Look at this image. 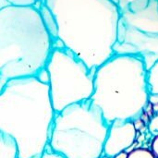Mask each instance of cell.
<instances>
[{
  "label": "cell",
  "instance_id": "3957f363",
  "mask_svg": "<svg viewBox=\"0 0 158 158\" xmlns=\"http://www.w3.org/2000/svg\"><path fill=\"white\" fill-rule=\"evenodd\" d=\"M54 40L36 6L0 9V92L14 79L44 71Z\"/></svg>",
  "mask_w": 158,
  "mask_h": 158
},
{
  "label": "cell",
  "instance_id": "9a60e30c",
  "mask_svg": "<svg viewBox=\"0 0 158 158\" xmlns=\"http://www.w3.org/2000/svg\"><path fill=\"white\" fill-rule=\"evenodd\" d=\"M112 1L118 6L119 10H121L124 7H126L127 6H129L130 4L134 3V2H136L138 0H112Z\"/></svg>",
  "mask_w": 158,
  "mask_h": 158
},
{
  "label": "cell",
  "instance_id": "5b68a950",
  "mask_svg": "<svg viewBox=\"0 0 158 158\" xmlns=\"http://www.w3.org/2000/svg\"><path fill=\"white\" fill-rule=\"evenodd\" d=\"M109 124L91 100L56 114L48 146L65 158H101Z\"/></svg>",
  "mask_w": 158,
  "mask_h": 158
},
{
  "label": "cell",
  "instance_id": "ba28073f",
  "mask_svg": "<svg viewBox=\"0 0 158 158\" xmlns=\"http://www.w3.org/2000/svg\"><path fill=\"white\" fill-rule=\"evenodd\" d=\"M137 130L133 121L115 120L109 124L107 136L104 145V156L114 158L125 152L135 143Z\"/></svg>",
  "mask_w": 158,
  "mask_h": 158
},
{
  "label": "cell",
  "instance_id": "2e32d148",
  "mask_svg": "<svg viewBox=\"0 0 158 158\" xmlns=\"http://www.w3.org/2000/svg\"><path fill=\"white\" fill-rule=\"evenodd\" d=\"M152 153L156 158H158V135L154 136L152 142H151V149Z\"/></svg>",
  "mask_w": 158,
  "mask_h": 158
},
{
  "label": "cell",
  "instance_id": "9c48e42d",
  "mask_svg": "<svg viewBox=\"0 0 158 158\" xmlns=\"http://www.w3.org/2000/svg\"><path fill=\"white\" fill-rule=\"evenodd\" d=\"M0 158H18L15 143L0 132Z\"/></svg>",
  "mask_w": 158,
  "mask_h": 158
},
{
  "label": "cell",
  "instance_id": "ffe728a7",
  "mask_svg": "<svg viewBox=\"0 0 158 158\" xmlns=\"http://www.w3.org/2000/svg\"><path fill=\"white\" fill-rule=\"evenodd\" d=\"M152 109H153V112L155 114H158V105H154L152 106Z\"/></svg>",
  "mask_w": 158,
  "mask_h": 158
},
{
  "label": "cell",
  "instance_id": "4fadbf2b",
  "mask_svg": "<svg viewBox=\"0 0 158 158\" xmlns=\"http://www.w3.org/2000/svg\"><path fill=\"white\" fill-rule=\"evenodd\" d=\"M10 5L14 6H37L42 0H7Z\"/></svg>",
  "mask_w": 158,
  "mask_h": 158
},
{
  "label": "cell",
  "instance_id": "d6986e66",
  "mask_svg": "<svg viewBox=\"0 0 158 158\" xmlns=\"http://www.w3.org/2000/svg\"><path fill=\"white\" fill-rule=\"evenodd\" d=\"M8 5H10V4H9V2L7 0H0V9L6 6H8Z\"/></svg>",
  "mask_w": 158,
  "mask_h": 158
},
{
  "label": "cell",
  "instance_id": "6da1fadb",
  "mask_svg": "<svg viewBox=\"0 0 158 158\" xmlns=\"http://www.w3.org/2000/svg\"><path fill=\"white\" fill-rule=\"evenodd\" d=\"M36 6L54 47L70 51L88 69L115 55L120 10L112 0H42Z\"/></svg>",
  "mask_w": 158,
  "mask_h": 158
},
{
  "label": "cell",
  "instance_id": "30bf717a",
  "mask_svg": "<svg viewBox=\"0 0 158 158\" xmlns=\"http://www.w3.org/2000/svg\"><path fill=\"white\" fill-rule=\"evenodd\" d=\"M146 80L149 94H158V60L147 69Z\"/></svg>",
  "mask_w": 158,
  "mask_h": 158
},
{
  "label": "cell",
  "instance_id": "5bb4252c",
  "mask_svg": "<svg viewBox=\"0 0 158 158\" xmlns=\"http://www.w3.org/2000/svg\"><path fill=\"white\" fill-rule=\"evenodd\" d=\"M38 158H65L64 156H62L61 155H59V154H57V153H55V152H53L50 148H49V146L47 147V149L44 152V154L40 156V157Z\"/></svg>",
  "mask_w": 158,
  "mask_h": 158
},
{
  "label": "cell",
  "instance_id": "ac0fdd59",
  "mask_svg": "<svg viewBox=\"0 0 158 158\" xmlns=\"http://www.w3.org/2000/svg\"><path fill=\"white\" fill-rule=\"evenodd\" d=\"M128 156H129L128 153H126V152H121V153L118 154L114 158H128Z\"/></svg>",
  "mask_w": 158,
  "mask_h": 158
},
{
  "label": "cell",
  "instance_id": "8fae6325",
  "mask_svg": "<svg viewBox=\"0 0 158 158\" xmlns=\"http://www.w3.org/2000/svg\"><path fill=\"white\" fill-rule=\"evenodd\" d=\"M128 158H156L152 151L147 148L140 147V148H135L133 151L129 153Z\"/></svg>",
  "mask_w": 158,
  "mask_h": 158
},
{
  "label": "cell",
  "instance_id": "e0dca14e",
  "mask_svg": "<svg viewBox=\"0 0 158 158\" xmlns=\"http://www.w3.org/2000/svg\"><path fill=\"white\" fill-rule=\"evenodd\" d=\"M148 103L152 106L158 105V94H150L148 96Z\"/></svg>",
  "mask_w": 158,
  "mask_h": 158
},
{
  "label": "cell",
  "instance_id": "52a82bcc",
  "mask_svg": "<svg viewBox=\"0 0 158 158\" xmlns=\"http://www.w3.org/2000/svg\"><path fill=\"white\" fill-rule=\"evenodd\" d=\"M44 71L56 113L73 104L91 99L95 69H88L70 51L63 47H54Z\"/></svg>",
  "mask_w": 158,
  "mask_h": 158
},
{
  "label": "cell",
  "instance_id": "8992f818",
  "mask_svg": "<svg viewBox=\"0 0 158 158\" xmlns=\"http://www.w3.org/2000/svg\"><path fill=\"white\" fill-rule=\"evenodd\" d=\"M115 55L140 58L149 69L158 60V0H138L120 10Z\"/></svg>",
  "mask_w": 158,
  "mask_h": 158
},
{
  "label": "cell",
  "instance_id": "277c9868",
  "mask_svg": "<svg viewBox=\"0 0 158 158\" xmlns=\"http://www.w3.org/2000/svg\"><path fill=\"white\" fill-rule=\"evenodd\" d=\"M147 69L138 57L114 55L95 69L92 103L106 121H134L148 104Z\"/></svg>",
  "mask_w": 158,
  "mask_h": 158
},
{
  "label": "cell",
  "instance_id": "44dd1931",
  "mask_svg": "<svg viewBox=\"0 0 158 158\" xmlns=\"http://www.w3.org/2000/svg\"><path fill=\"white\" fill-rule=\"evenodd\" d=\"M101 158H108V157H106V156H102Z\"/></svg>",
  "mask_w": 158,
  "mask_h": 158
},
{
  "label": "cell",
  "instance_id": "7a4b0ae2",
  "mask_svg": "<svg viewBox=\"0 0 158 158\" xmlns=\"http://www.w3.org/2000/svg\"><path fill=\"white\" fill-rule=\"evenodd\" d=\"M56 114L49 85L38 76L11 80L0 92V132L15 143L18 158L44 154Z\"/></svg>",
  "mask_w": 158,
  "mask_h": 158
},
{
  "label": "cell",
  "instance_id": "7c38bea8",
  "mask_svg": "<svg viewBox=\"0 0 158 158\" xmlns=\"http://www.w3.org/2000/svg\"><path fill=\"white\" fill-rule=\"evenodd\" d=\"M148 131L154 136L158 135V114H156L153 118H150L148 123Z\"/></svg>",
  "mask_w": 158,
  "mask_h": 158
}]
</instances>
